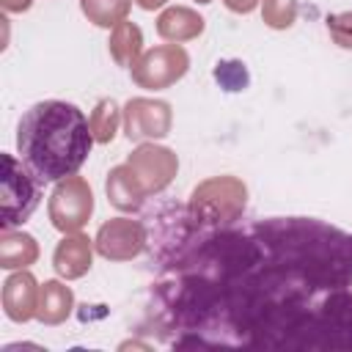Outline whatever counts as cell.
<instances>
[{
  "label": "cell",
  "instance_id": "7c38bea8",
  "mask_svg": "<svg viewBox=\"0 0 352 352\" xmlns=\"http://www.w3.org/2000/svg\"><path fill=\"white\" fill-rule=\"evenodd\" d=\"M157 33L173 44L190 41L204 33V16L187 6H170L157 16Z\"/></svg>",
  "mask_w": 352,
  "mask_h": 352
},
{
  "label": "cell",
  "instance_id": "3957f363",
  "mask_svg": "<svg viewBox=\"0 0 352 352\" xmlns=\"http://www.w3.org/2000/svg\"><path fill=\"white\" fill-rule=\"evenodd\" d=\"M245 204L248 187L236 176H214L192 190L187 217L195 228H226L242 217Z\"/></svg>",
  "mask_w": 352,
  "mask_h": 352
},
{
  "label": "cell",
  "instance_id": "5bb4252c",
  "mask_svg": "<svg viewBox=\"0 0 352 352\" xmlns=\"http://www.w3.org/2000/svg\"><path fill=\"white\" fill-rule=\"evenodd\" d=\"M38 258V245L30 234L3 228L0 234V267L3 270H28Z\"/></svg>",
  "mask_w": 352,
  "mask_h": 352
},
{
  "label": "cell",
  "instance_id": "4fadbf2b",
  "mask_svg": "<svg viewBox=\"0 0 352 352\" xmlns=\"http://www.w3.org/2000/svg\"><path fill=\"white\" fill-rule=\"evenodd\" d=\"M107 198L121 212H135L146 201V192H143L138 176L132 173V168L126 162L124 165H116L107 173Z\"/></svg>",
  "mask_w": 352,
  "mask_h": 352
},
{
  "label": "cell",
  "instance_id": "5b68a950",
  "mask_svg": "<svg viewBox=\"0 0 352 352\" xmlns=\"http://www.w3.org/2000/svg\"><path fill=\"white\" fill-rule=\"evenodd\" d=\"M47 212H50V220L58 231H63V234L80 231L94 212V192H91L88 182L77 173L60 179L50 195Z\"/></svg>",
  "mask_w": 352,
  "mask_h": 352
},
{
  "label": "cell",
  "instance_id": "d6986e66",
  "mask_svg": "<svg viewBox=\"0 0 352 352\" xmlns=\"http://www.w3.org/2000/svg\"><path fill=\"white\" fill-rule=\"evenodd\" d=\"M261 16L275 30L292 28L297 19V0H261Z\"/></svg>",
  "mask_w": 352,
  "mask_h": 352
},
{
  "label": "cell",
  "instance_id": "ac0fdd59",
  "mask_svg": "<svg viewBox=\"0 0 352 352\" xmlns=\"http://www.w3.org/2000/svg\"><path fill=\"white\" fill-rule=\"evenodd\" d=\"M88 124H91V132H94L96 143H110L116 138V132H118V124H121L118 104L113 99H99L96 107L88 116Z\"/></svg>",
  "mask_w": 352,
  "mask_h": 352
},
{
  "label": "cell",
  "instance_id": "603a6c76",
  "mask_svg": "<svg viewBox=\"0 0 352 352\" xmlns=\"http://www.w3.org/2000/svg\"><path fill=\"white\" fill-rule=\"evenodd\" d=\"M168 0H138V6L140 8H146V11H154V8H162Z\"/></svg>",
  "mask_w": 352,
  "mask_h": 352
},
{
  "label": "cell",
  "instance_id": "e0dca14e",
  "mask_svg": "<svg viewBox=\"0 0 352 352\" xmlns=\"http://www.w3.org/2000/svg\"><path fill=\"white\" fill-rule=\"evenodd\" d=\"M132 0H80L82 14L99 28H116L126 19Z\"/></svg>",
  "mask_w": 352,
  "mask_h": 352
},
{
  "label": "cell",
  "instance_id": "277c9868",
  "mask_svg": "<svg viewBox=\"0 0 352 352\" xmlns=\"http://www.w3.org/2000/svg\"><path fill=\"white\" fill-rule=\"evenodd\" d=\"M33 170L16 160L14 154H3V176H0V226L14 228L22 226L38 206L41 190Z\"/></svg>",
  "mask_w": 352,
  "mask_h": 352
},
{
  "label": "cell",
  "instance_id": "9c48e42d",
  "mask_svg": "<svg viewBox=\"0 0 352 352\" xmlns=\"http://www.w3.org/2000/svg\"><path fill=\"white\" fill-rule=\"evenodd\" d=\"M173 113L170 104L162 99L138 96L129 99L124 107V129L129 140H157L170 132Z\"/></svg>",
  "mask_w": 352,
  "mask_h": 352
},
{
  "label": "cell",
  "instance_id": "8992f818",
  "mask_svg": "<svg viewBox=\"0 0 352 352\" xmlns=\"http://www.w3.org/2000/svg\"><path fill=\"white\" fill-rule=\"evenodd\" d=\"M187 66H190V55L184 47L162 44V47L146 50L129 72L140 88L160 91V88H170L173 82H179L187 74Z\"/></svg>",
  "mask_w": 352,
  "mask_h": 352
},
{
  "label": "cell",
  "instance_id": "7a4b0ae2",
  "mask_svg": "<svg viewBox=\"0 0 352 352\" xmlns=\"http://www.w3.org/2000/svg\"><path fill=\"white\" fill-rule=\"evenodd\" d=\"M94 146V132L82 110L72 102H36L16 126V148L22 162L38 182H60L74 176Z\"/></svg>",
  "mask_w": 352,
  "mask_h": 352
},
{
  "label": "cell",
  "instance_id": "cb8c5ba5",
  "mask_svg": "<svg viewBox=\"0 0 352 352\" xmlns=\"http://www.w3.org/2000/svg\"><path fill=\"white\" fill-rule=\"evenodd\" d=\"M195 3H212V0H195Z\"/></svg>",
  "mask_w": 352,
  "mask_h": 352
},
{
  "label": "cell",
  "instance_id": "ba28073f",
  "mask_svg": "<svg viewBox=\"0 0 352 352\" xmlns=\"http://www.w3.org/2000/svg\"><path fill=\"white\" fill-rule=\"evenodd\" d=\"M94 245L110 261H132L146 248V226L132 217H113L96 231Z\"/></svg>",
  "mask_w": 352,
  "mask_h": 352
},
{
  "label": "cell",
  "instance_id": "9a60e30c",
  "mask_svg": "<svg viewBox=\"0 0 352 352\" xmlns=\"http://www.w3.org/2000/svg\"><path fill=\"white\" fill-rule=\"evenodd\" d=\"M74 308V294L69 286H63L60 280H47L38 289V308H36V319L44 324H60L66 322V316Z\"/></svg>",
  "mask_w": 352,
  "mask_h": 352
},
{
  "label": "cell",
  "instance_id": "8fae6325",
  "mask_svg": "<svg viewBox=\"0 0 352 352\" xmlns=\"http://www.w3.org/2000/svg\"><path fill=\"white\" fill-rule=\"evenodd\" d=\"M94 248H96V245H91V239H88L85 234H80V231L66 234V236L58 242L55 253H52V267H55V272H58L60 278H66V280L82 278V275L91 270Z\"/></svg>",
  "mask_w": 352,
  "mask_h": 352
},
{
  "label": "cell",
  "instance_id": "6da1fadb",
  "mask_svg": "<svg viewBox=\"0 0 352 352\" xmlns=\"http://www.w3.org/2000/svg\"><path fill=\"white\" fill-rule=\"evenodd\" d=\"M250 228L272 258L314 286L333 292L352 283V234L311 217H270Z\"/></svg>",
  "mask_w": 352,
  "mask_h": 352
},
{
  "label": "cell",
  "instance_id": "30bf717a",
  "mask_svg": "<svg viewBox=\"0 0 352 352\" xmlns=\"http://www.w3.org/2000/svg\"><path fill=\"white\" fill-rule=\"evenodd\" d=\"M38 283L28 270H19L3 283V311L11 322H28L38 308Z\"/></svg>",
  "mask_w": 352,
  "mask_h": 352
},
{
  "label": "cell",
  "instance_id": "ffe728a7",
  "mask_svg": "<svg viewBox=\"0 0 352 352\" xmlns=\"http://www.w3.org/2000/svg\"><path fill=\"white\" fill-rule=\"evenodd\" d=\"M327 30H330V38H333L338 47L352 50V11L330 14V16H327Z\"/></svg>",
  "mask_w": 352,
  "mask_h": 352
},
{
  "label": "cell",
  "instance_id": "7402d4cb",
  "mask_svg": "<svg viewBox=\"0 0 352 352\" xmlns=\"http://www.w3.org/2000/svg\"><path fill=\"white\" fill-rule=\"evenodd\" d=\"M0 6L11 14H19V11H28L33 6V0H0Z\"/></svg>",
  "mask_w": 352,
  "mask_h": 352
},
{
  "label": "cell",
  "instance_id": "2e32d148",
  "mask_svg": "<svg viewBox=\"0 0 352 352\" xmlns=\"http://www.w3.org/2000/svg\"><path fill=\"white\" fill-rule=\"evenodd\" d=\"M110 55L118 66L132 69L138 63V58L143 55V33L135 22H118L110 33Z\"/></svg>",
  "mask_w": 352,
  "mask_h": 352
},
{
  "label": "cell",
  "instance_id": "44dd1931",
  "mask_svg": "<svg viewBox=\"0 0 352 352\" xmlns=\"http://www.w3.org/2000/svg\"><path fill=\"white\" fill-rule=\"evenodd\" d=\"M223 3H226V8L234 11V14H250V11L258 6V0H223Z\"/></svg>",
  "mask_w": 352,
  "mask_h": 352
},
{
  "label": "cell",
  "instance_id": "52a82bcc",
  "mask_svg": "<svg viewBox=\"0 0 352 352\" xmlns=\"http://www.w3.org/2000/svg\"><path fill=\"white\" fill-rule=\"evenodd\" d=\"M126 165H129L132 173L138 176V182H140L146 198L162 192V190L173 182V176H176V170H179V160H176V154H173L170 148H165V146H154V143H143V146H138V148L129 154Z\"/></svg>",
  "mask_w": 352,
  "mask_h": 352
}]
</instances>
